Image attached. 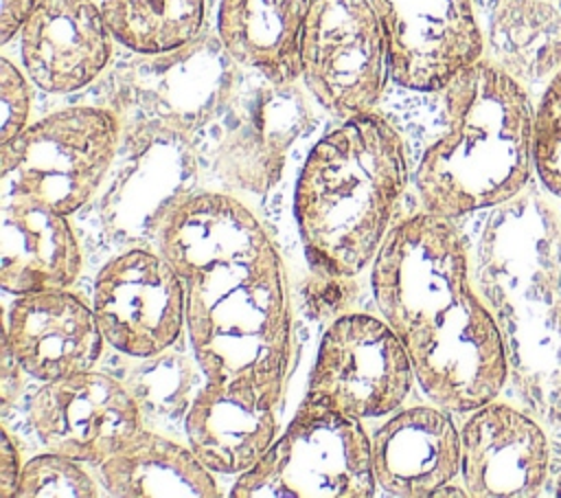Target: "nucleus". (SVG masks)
Segmentation results:
<instances>
[{"label":"nucleus","instance_id":"nucleus-27","mask_svg":"<svg viewBox=\"0 0 561 498\" xmlns=\"http://www.w3.org/2000/svg\"><path fill=\"white\" fill-rule=\"evenodd\" d=\"M533 158L543 184L561 195V68L546 88L533 118Z\"/></svg>","mask_w":561,"mask_h":498},{"label":"nucleus","instance_id":"nucleus-23","mask_svg":"<svg viewBox=\"0 0 561 498\" xmlns=\"http://www.w3.org/2000/svg\"><path fill=\"white\" fill-rule=\"evenodd\" d=\"M489 42L506 72L541 79L561 64V13L546 0H497Z\"/></svg>","mask_w":561,"mask_h":498},{"label":"nucleus","instance_id":"nucleus-12","mask_svg":"<svg viewBox=\"0 0 561 498\" xmlns=\"http://www.w3.org/2000/svg\"><path fill=\"white\" fill-rule=\"evenodd\" d=\"M92 309L110 347L151 358L173 347L186 327V287L160 252L129 248L99 270Z\"/></svg>","mask_w":561,"mask_h":498},{"label":"nucleus","instance_id":"nucleus-4","mask_svg":"<svg viewBox=\"0 0 561 498\" xmlns=\"http://www.w3.org/2000/svg\"><path fill=\"white\" fill-rule=\"evenodd\" d=\"M445 129L416 169L427 213L460 217L511 200L528 180L533 110L519 81L478 59L445 88Z\"/></svg>","mask_w":561,"mask_h":498},{"label":"nucleus","instance_id":"nucleus-31","mask_svg":"<svg viewBox=\"0 0 561 498\" xmlns=\"http://www.w3.org/2000/svg\"><path fill=\"white\" fill-rule=\"evenodd\" d=\"M2 373H0V395H2V404L7 406V404H11L15 397H18V393H20V388H22V366H20V362H18V358H15V353H13V349H11V344H9V340L4 338V333H2Z\"/></svg>","mask_w":561,"mask_h":498},{"label":"nucleus","instance_id":"nucleus-8","mask_svg":"<svg viewBox=\"0 0 561 498\" xmlns=\"http://www.w3.org/2000/svg\"><path fill=\"white\" fill-rule=\"evenodd\" d=\"M414 382L410 353L388 320L355 312L322 333L305 399L364 421L399 410Z\"/></svg>","mask_w":561,"mask_h":498},{"label":"nucleus","instance_id":"nucleus-26","mask_svg":"<svg viewBox=\"0 0 561 498\" xmlns=\"http://www.w3.org/2000/svg\"><path fill=\"white\" fill-rule=\"evenodd\" d=\"M99 494V483L81 461L48 450L24 463L15 498H94Z\"/></svg>","mask_w":561,"mask_h":498},{"label":"nucleus","instance_id":"nucleus-18","mask_svg":"<svg viewBox=\"0 0 561 498\" xmlns=\"http://www.w3.org/2000/svg\"><path fill=\"white\" fill-rule=\"evenodd\" d=\"M548 465L539 426L504 404L473 410L460 430V474L469 496H533Z\"/></svg>","mask_w":561,"mask_h":498},{"label":"nucleus","instance_id":"nucleus-28","mask_svg":"<svg viewBox=\"0 0 561 498\" xmlns=\"http://www.w3.org/2000/svg\"><path fill=\"white\" fill-rule=\"evenodd\" d=\"M28 81L7 57L0 59V101H2V129L0 145L18 136L28 125L31 88Z\"/></svg>","mask_w":561,"mask_h":498},{"label":"nucleus","instance_id":"nucleus-32","mask_svg":"<svg viewBox=\"0 0 561 498\" xmlns=\"http://www.w3.org/2000/svg\"><path fill=\"white\" fill-rule=\"evenodd\" d=\"M559 494H561V476H559Z\"/></svg>","mask_w":561,"mask_h":498},{"label":"nucleus","instance_id":"nucleus-22","mask_svg":"<svg viewBox=\"0 0 561 498\" xmlns=\"http://www.w3.org/2000/svg\"><path fill=\"white\" fill-rule=\"evenodd\" d=\"M99 476L105 491L121 498L221 496L213 472L191 448L142 428L99 465Z\"/></svg>","mask_w":561,"mask_h":498},{"label":"nucleus","instance_id":"nucleus-1","mask_svg":"<svg viewBox=\"0 0 561 498\" xmlns=\"http://www.w3.org/2000/svg\"><path fill=\"white\" fill-rule=\"evenodd\" d=\"M153 244L186 287V331L206 377L256 375L283 399L291 358L287 281L252 211L228 193L175 204Z\"/></svg>","mask_w":561,"mask_h":498},{"label":"nucleus","instance_id":"nucleus-25","mask_svg":"<svg viewBox=\"0 0 561 498\" xmlns=\"http://www.w3.org/2000/svg\"><path fill=\"white\" fill-rule=\"evenodd\" d=\"M147 360L131 375L129 384H125L134 399L140 406V412L164 415L167 419H175L186 415L197 391V377L204 375L199 362L184 355H151L140 358ZM206 377V375H204Z\"/></svg>","mask_w":561,"mask_h":498},{"label":"nucleus","instance_id":"nucleus-9","mask_svg":"<svg viewBox=\"0 0 561 498\" xmlns=\"http://www.w3.org/2000/svg\"><path fill=\"white\" fill-rule=\"evenodd\" d=\"M390 75L386 33L370 0H313L302 35V81L331 114L370 112Z\"/></svg>","mask_w":561,"mask_h":498},{"label":"nucleus","instance_id":"nucleus-16","mask_svg":"<svg viewBox=\"0 0 561 498\" xmlns=\"http://www.w3.org/2000/svg\"><path fill=\"white\" fill-rule=\"evenodd\" d=\"M112 50L114 37L92 0H42L20 29L24 72L53 94L94 83L107 70Z\"/></svg>","mask_w":561,"mask_h":498},{"label":"nucleus","instance_id":"nucleus-30","mask_svg":"<svg viewBox=\"0 0 561 498\" xmlns=\"http://www.w3.org/2000/svg\"><path fill=\"white\" fill-rule=\"evenodd\" d=\"M42 0H2L0 4V42L7 44L20 33L22 24L37 9Z\"/></svg>","mask_w":561,"mask_h":498},{"label":"nucleus","instance_id":"nucleus-24","mask_svg":"<svg viewBox=\"0 0 561 498\" xmlns=\"http://www.w3.org/2000/svg\"><path fill=\"white\" fill-rule=\"evenodd\" d=\"M112 37L138 55L175 50L204 33L206 0H101Z\"/></svg>","mask_w":561,"mask_h":498},{"label":"nucleus","instance_id":"nucleus-13","mask_svg":"<svg viewBox=\"0 0 561 498\" xmlns=\"http://www.w3.org/2000/svg\"><path fill=\"white\" fill-rule=\"evenodd\" d=\"M28 423L50 452L101 465L142 428V412L123 382L90 369L44 382Z\"/></svg>","mask_w":561,"mask_h":498},{"label":"nucleus","instance_id":"nucleus-19","mask_svg":"<svg viewBox=\"0 0 561 498\" xmlns=\"http://www.w3.org/2000/svg\"><path fill=\"white\" fill-rule=\"evenodd\" d=\"M373 472L392 496H436L460 472V432L440 408H399L373 434Z\"/></svg>","mask_w":561,"mask_h":498},{"label":"nucleus","instance_id":"nucleus-21","mask_svg":"<svg viewBox=\"0 0 561 498\" xmlns=\"http://www.w3.org/2000/svg\"><path fill=\"white\" fill-rule=\"evenodd\" d=\"M313 0H219L217 35L232 59L276 83L302 77V35Z\"/></svg>","mask_w":561,"mask_h":498},{"label":"nucleus","instance_id":"nucleus-14","mask_svg":"<svg viewBox=\"0 0 561 498\" xmlns=\"http://www.w3.org/2000/svg\"><path fill=\"white\" fill-rule=\"evenodd\" d=\"M377 11L394 83L434 92L482 59L473 0H370Z\"/></svg>","mask_w":561,"mask_h":498},{"label":"nucleus","instance_id":"nucleus-5","mask_svg":"<svg viewBox=\"0 0 561 498\" xmlns=\"http://www.w3.org/2000/svg\"><path fill=\"white\" fill-rule=\"evenodd\" d=\"M241 66L217 33L156 55L118 61L103 81V107L114 112L121 134L167 132L195 138L234 92Z\"/></svg>","mask_w":561,"mask_h":498},{"label":"nucleus","instance_id":"nucleus-11","mask_svg":"<svg viewBox=\"0 0 561 498\" xmlns=\"http://www.w3.org/2000/svg\"><path fill=\"white\" fill-rule=\"evenodd\" d=\"M199 160L191 136L121 134V147L101 186L99 217L121 244L156 239L175 204L197 193Z\"/></svg>","mask_w":561,"mask_h":498},{"label":"nucleus","instance_id":"nucleus-7","mask_svg":"<svg viewBox=\"0 0 561 498\" xmlns=\"http://www.w3.org/2000/svg\"><path fill=\"white\" fill-rule=\"evenodd\" d=\"M373 439L362 421L302 399L261 461L230 489L234 498H368Z\"/></svg>","mask_w":561,"mask_h":498},{"label":"nucleus","instance_id":"nucleus-6","mask_svg":"<svg viewBox=\"0 0 561 498\" xmlns=\"http://www.w3.org/2000/svg\"><path fill=\"white\" fill-rule=\"evenodd\" d=\"M121 147V123L103 105L53 112L0 145L2 197H33L70 215L103 186Z\"/></svg>","mask_w":561,"mask_h":498},{"label":"nucleus","instance_id":"nucleus-15","mask_svg":"<svg viewBox=\"0 0 561 498\" xmlns=\"http://www.w3.org/2000/svg\"><path fill=\"white\" fill-rule=\"evenodd\" d=\"M278 404L252 373L206 377L184 415L188 448L210 472L241 476L274 443Z\"/></svg>","mask_w":561,"mask_h":498},{"label":"nucleus","instance_id":"nucleus-10","mask_svg":"<svg viewBox=\"0 0 561 498\" xmlns=\"http://www.w3.org/2000/svg\"><path fill=\"white\" fill-rule=\"evenodd\" d=\"M311 107L296 83L254 72L230 94L206 127L213 134V169L232 189L265 193L283 173L291 145L309 129Z\"/></svg>","mask_w":561,"mask_h":498},{"label":"nucleus","instance_id":"nucleus-29","mask_svg":"<svg viewBox=\"0 0 561 498\" xmlns=\"http://www.w3.org/2000/svg\"><path fill=\"white\" fill-rule=\"evenodd\" d=\"M22 467L24 465L20 463V452L11 441V434L2 426L0 430V498H15Z\"/></svg>","mask_w":561,"mask_h":498},{"label":"nucleus","instance_id":"nucleus-20","mask_svg":"<svg viewBox=\"0 0 561 498\" xmlns=\"http://www.w3.org/2000/svg\"><path fill=\"white\" fill-rule=\"evenodd\" d=\"M81 250L68 215L33 197H2L0 285L9 294L70 287Z\"/></svg>","mask_w":561,"mask_h":498},{"label":"nucleus","instance_id":"nucleus-17","mask_svg":"<svg viewBox=\"0 0 561 498\" xmlns=\"http://www.w3.org/2000/svg\"><path fill=\"white\" fill-rule=\"evenodd\" d=\"M4 338L24 373L39 382L90 371L105 344L94 309L68 287L18 294L4 318Z\"/></svg>","mask_w":561,"mask_h":498},{"label":"nucleus","instance_id":"nucleus-3","mask_svg":"<svg viewBox=\"0 0 561 498\" xmlns=\"http://www.w3.org/2000/svg\"><path fill=\"white\" fill-rule=\"evenodd\" d=\"M405 186V145L381 114L370 110L327 132L294 191L309 263L331 279L357 276L379 252Z\"/></svg>","mask_w":561,"mask_h":498},{"label":"nucleus","instance_id":"nucleus-2","mask_svg":"<svg viewBox=\"0 0 561 498\" xmlns=\"http://www.w3.org/2000/svg\"><path fill=\"white\" fill-rule=\"evenodd\" d=\"M370 285L430 399L473 412L500 393L504 342L469 285L465 246L447 217L425 211L392 226L373 259Z\"/></svg>","mask_w":561,"mask_h":498}]
</instances>
